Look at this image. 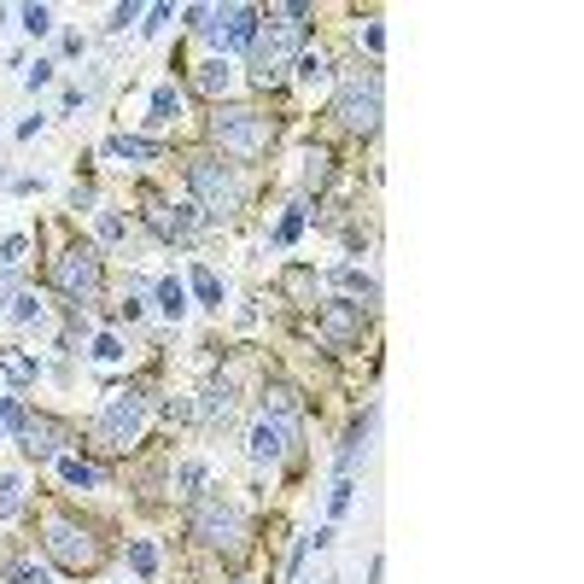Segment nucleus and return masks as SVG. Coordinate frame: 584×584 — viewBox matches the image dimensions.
<instances>
[{
    "label": "nucleus",
    "mask_w": 584,
    "mask_h": 584,
    "mask_svg": "<svg viewBox=\"0 0 584 584\" xmlns=\"http://www.w3.org/2000/svg\"><path fill=\"white\" fill-rule=\"evenodd\" d=\"M18 438H24V456H29V462H53V456H59V438H65V427H59L53 415H24Z\"/></svg>",
    "instance_id": "obj_10"
},
{
    "label": "nucleus",
    "mask_w": 584,
    "mask_h": 584,
    "mask_svg": "<svg viewBox=\"0 0 584 584\" xmlns=\"http://www.w3.org/2000/svg\"><path fill=\"white\" fill-rule=\"evenodd\" d=\"M140 427H146V398H140V386H123V391L106 398V409H99L94 445L99 450H129L140 438Z\"/></svg>",
    "instance_id": "obj_6"
},
{
    "label": "nucleus",
    "mask_w": 584,
    "mask_h": 584,
    "mask_svg": "<svg viewBox=\"0 0 584 584\" xmlns=\"http://www.w3.org/2000/svg\"><path fill=\"white\" fill-rule=\"evenodd\" d=\"M153 298H158V310H164L170 321H181V316H187V287H181L176 275H164V280H158V287H153Z\"/></svg>",
    "instance_id": "obj_16"
},
{
    "label": "nucleus",
    "mask_w": 584,
    "mask_h": 584,
    "mask_svg": "<svg viewBox=\"0 0 584 584\" xmlns=\"http://www.w3.org/2000/svg\"><path fill=\"white\" fill-rule=\"evenodd\" d=\"M123 234H129V223L117 210H106V217H99V240H123Z\"/></svg>",
    "instance_id": "obj_37"
},
{
    "label": "nucleus",
    "mask_w": 584,
    "mask_h": 584,
    "mask_svg": "<svg viewBox=\"0 0 584 584\" xmlns=\"http://www.w3.org/2000/svg\"><path fill=\"white\" fill-rule=\"evenodd\" d=\"M6 427H12V432L24 427V404H18V398H6Z\"/></svg>",
    "instance_id": "obj_40"
},
{
    "label": "nucleus",
    "mask_w": 584,
    "mask_h": 584,
    "mask_svg": "<svg viewBox=\"0 0 584 584\" xmlns=\"http://www.w3.org/2000/svg\"><path fill=\"white\" fill-rule=\"evenodd\" d=\"M321 339H328L334 351L362 345V304H351V298L328 304V310H321Z\"/></svg>",
    "instance_id": "obj_9"
},
{
    "label": "nucleus",
    "mask_w": 584,
    "mask_h": 584,
    "mask_svg": "<svg viewBox=\"0 0 584 584\" xmlns=\"http://www.w3.org/2000/svg\"><path fill=\"white\" fill-rule=\"evenodd\" d=\"M362 47H368V53H380V47H386V29L368 24V29H362Z\"/></svg>",
    "instance_id": "obj_39"
},
{
    "label": "nucleus",
    "mask_w": 584,
    "mask_h": 584,
    "mask_svg": "<svg viewBox=\"0 0 584 584\" xmlns=\"http://www.w3.org/2000/svg\"><path fill=\"white\" fill-rule=\"evenodd\" d=\"M47 280H53V292H65L70 304H94V298H99V251L94 246L59 251L53 269H47Z\"/></svg>",
    "instance_id": "obj_7"
},
{
    "label": "nucleus",
    "mask_w": 584,
    "mask_h": 584,
    "mask_svg": "<svg viewBox=\"0 0 584 584\" xmlns=\"http://www.w3.org/2000/svg\"><path fill=\"white\" fill-rule=\"evenodd\" d=\"M187 18H193L199 36H217V24H223V6H187Z\"/></svg>",
    "instance_id": "obj_31"
},
{
    "label": "nucleus",
    "mask_w": 584,
    "mask_h": 584,
    "mask_svg": "<svg viewBox=\"0 0 584 584\" xmlns=\"http://www.w3.org/2000/svg\"><path fill=\"white\" fill-rule=\"evenodd\" d=\"M170 24V6H153V12H146V24H140V29H146V36H158V29H164Z\"/></svg>",
    "instance_id": "obj_38"
},
{
    "label": "nucleus",
    "mask_w": 584,
    "mask_h": 584,
    "mask_svg": "<svg viewBox=\"0 0 584 584\" xmlns=\"http://www.w3.org/2000/svg\"><path fill=\"white\" fill-rule=\"evenodd\" d=\"M368 427H375V415H368V421H357V427L345 432V445H339V473H351V468H357L362 445H368Z\"/></svg>",
    "instance_id": "obj_20"
},
{
    "label": "nucleus",
    "mask_w": 584,
    "mask_h": 584,
    "mask_svg": "<svg viewBox=\"0 0 584 584\" xmlns=\"http://www.w3.org/2000/svg\"><path fill=\"white\" fill-rule=\"evenodd\" d=\"M18 491H24V485H18L12 473H6V479H0V520H12L18 509H24V497H18Z\"/></svg>",
    "instance_id": "obj_30"
},
{
    "label": "nucleus",
    "mask_w": 584,
    "mask_h": 584,
    "mask_svg": "<svg viewBox=\"0 0 584 584\" xmlns=\"http://www.w3.org/2000/svg\"><path fill=\"white\" fill-rule=\"evenodd\" d=\"M351 491H357L351 479H339V485L328 491V515H345V509H351Z\"/></svg>",
    "instance_id": "obj_36"
},
{
    "label": "nucleus",
    "mask_w": 584,
    "mask_h": 584,
    "mask_svg": "<svg viewBox=\"0 0 584 584\" xmlns=\"http://www.w3.org/2000/svg\"><path fill=\"white\" fill-rule=\"evenodd\" d=\"M187 532H193L199 543H217V549H240V509L223 502V497H193Z\"/></svg>",
    "instance_id": "obj_8"
},
{
    "label": "nucleus",
    "mask_w": 584,
    "mask_h": 584,
    "mask_svg": "<svg viewBox=\"0 0 584 584\" xmlns=\"http://www.w3.org/2000/svg\"><path fill=\"white\" fill-rule=\"evenodd\" d=\"M187 187H193L199 210H205L210 223H228L240 210V181H234V170H228L223 158H210V153L187 158Z\"/></svg>",
    "instance_id": "obj_3"
},
{
    "label": "nucleus",
    "mask_w": 584,
    "mask_h": 584,
    "mask_svg": "<svg viewBox=\"0 0 584 584\" xmlns=\"http://www.w3.org/2000/svg\"><path fill=\"white\" fill-rule=\"evenodd\" d=\"M42 543H47V556H53V567H65V572H94L99 561H106V543H99L83 520H70V515L47 520V538Z\"/></svg>",
    "instance_id": "obj_5"
},
{
    "label": "nucleus",
    "mask_w": 584,
    "mask_h": 584,
    "mask_svg": "<svg viewBox=\"0 0 584 584\" xmlns=\"http://www.w3.org/2000/svg\"><path fill=\"white\" fill-rule=\"evenodd\" d=\"M228 83H234V70H228V59H205V65L193 70V88L205 99H223L228 94Z\"/></svg>",
    "instance_id": "obj_14"
},
{
    "label": "nucleus",
    "mask_w": 584,
    "mask_h": 584,
    "mask_svg": "<svg viewBox=\"0 0 584 584\" xmlns=\"http://www.w3.org/2000/svg\"><path fill=\"white\" fill-rule=\"evenodd\" d=\"M24 251H29V240H24V234H6V240H0V269L24 264Z\"/></svg>",
    "instance_id": "obj_33"
},
{
    "label": "nucleus",
    "mask_w": 584,
    "mask_h": 584,
    "mask_svg": "<svg viewBox=\"0 0 584 584\" xmlns=\"http://www.w3.org/2000/svg\"><path fill=\"white\" fill-rule=\"evenodd\" d=\"M251 36H257V12H251V6H223L217 42H228V47H251Z\"/></svg>",
    "instance_id": "obj_13"
},
{
    "label": "nucleus",
    "mask_w": 584,
    "mask_h": 584,
    "mask_svg": "<svg viewBox=\"0 0 584 584\" xmlns=\"http://www.w3.org/2000/svg\"><path fill=\"white\" fill-rule=\"evenodd\" d=\"M129 567H135L140 579H153V572H158V549H153V543H129Z\"/></svg>",
    "instance_id": "obj_27"
},
{
    "label": "nucleus",
    "mask_w": 584,
    "mask_h": 584,
    "mask_svg": "<svg viewBox=\"0 0 584 584\" xmlns=\"http://www.w3.org/2000/svg\"><path fill=\"white\" fill-rule=\"evenodd\" d=\"M298 228H304V205H292L287 217H280V228H275V246H292V240H298Z\"/></svg>",
    "instance_id": "obj_32"
},
{
    "label": "nucleus",
    "mask_w": 584,
    "mask_h": 584,
    "mask_svg": "<svg viewBox=\"0 0 584 584\" xmlns=\"http://www.w3.org/2000/svg\"><path fill=\"white\" fill-rule=\"evenodd\" d=\"M0 375L24 386V380H36V357H24V351H0Z\"/></svg>",
    "instance_id": "obj_23"
},
{
    "label": "nucleus",
    "mask_w": 584,
    "mask_h": 584,
    "mask_svg": "<svg viewBox=\"0 0 584 584\" xmlns=\"http://www.w3.org/2000/svg\"><path fill=\"white\" fill-rule=\"evenodd\" d=\"M234 415V386L228 380H210L205 386V421H228Z\"/></svg>",
    "instance_id": "obj_18"
},
{
    "label": "nucleus",
    "mask_w": 584,
    "mask_h": 584,
    "mask_svg": "<svg viewBox=\"0 0 584 584\" xmlns=\"http://www.w3.org/2000/svg\"><path fill=\"white\" fill-rule=\"evenodd\" d=\"M199 485H205V462H181V468H176V491H181V497H199Z\"/></svg>",
    "instance_id": "obj_26"
},
{
    "label": "nucleus",
    "mask_w": 584,
    "mask_h": 584,
    "mask_svg": "<svg viewBox=\"0 0 584 584\" xmlns=\"http://www.w3.org/2000/svg\"><path fill=\"white\" fill-rule=\"evenodd\" d=\"M146 223H153L164 240H193V217L176 210V205H164V199H146Z\"/></svg>",
    "instance_id": "obj_12"
},
{
    "label": "nucleus",
    "mask_w": 584,
    "mask_h": 584,
    "mask_svg": "<svg viewBox=\"0 0 584 584\" xmlns=\"http://www.w3.org/2000/svg\"><path fill=\"white\" fill-rule=\"evenodd\" d=\"M88 357H94V362H123V345H117V334H99Z\"/></svg>",
    "instance_id": "obj_35"
},
{
    "label": "nucleus",
    "mask_w": 584,
    "mask_h": 584,
    "mask_svg": "<svg viewBox=\"0 0 584 584\" xmlns=\"http://www.w3.org/2000/svg\"><path fill=\"white\" fill-rule=\"evenodd\" d=\"M12 321H18V328H36V321H42V298L18 292V298H12Z\"/></svg>",
    "instance_id": "obj_28"
},
{
    "label": "nucleus",
    "mask_w": 584,
    "mask_h": 584,
    "mask_svg": "<svg viewBox=\"0 0 584 584\" xmlns=\"http://www.w3.org/2000/svg\"><path fill=\"white\" fill-rule=\"evenodd\" d=\"M292 70H298V83H304V88H321L334 65H328V53H298V59H292Z\"/></svg>",
    "instance_id": "obj_21"
},
{
    "label": "nucleus",
    "mask_w": 584,
    "mask_h": 584,
    "mask_svg": "<svg viewBox=\"0 0 584 584\" xmlns=\"http://www.w3.org/2000/svg\"><path fill=\"white\" fill-rule=\"evenodd\" d=\"M59 479H65V485H94L99 468H94V462H83V456H65V462H59Z\"/></svg>",
    "instance_id": "obj_24"
},
{
    "label": "nucleus",
    "mask_w": 584,
    "mask_h": 584,
    "mask_svg": "<svg viewBox=\"0 0 584 584\" xmlns=\"http://www.w3.org/2000/svg\"><path fill=\"white\" fill-rule=\"evenodd\" d=\"M176 112H181L176 83H158V88H153V117H146V123H153V129H170V123H176Z\"/></svg>",
    "instance_id": "obj_17"
},
{
    "label": "nucleus",
    "mask_w": 584,
    "mask_h": 584,
    "mask_svg": "<svg viewBox=\"0 0 584 584\" xmlns=\"http://www.w3.org/2000/svg\"><path fill=\"white\" fill-rule=\"evenodd\" d=\"M251 462H280V456H287V450H292V421H257V427H251Z\"/></svg>",
    "instance_id": "obj_11"
},
{
    "label": "nucleus",
    "mask_w": 584,
    "mask_h": 584,
    "mask_svg": "<svg viewBox=\"0 0 584 584\" xmlns=\"http://www.w3.org/2000/svg\"><path fill=\"white\" fill-rule=\"evenodd\" d=\"M106 153H117V158H158L164 146H158V140H140V135H112V140H106Z\"/></svg>",
    "instance_id": "obj_19"
},
{
    "label": "nucleus",
    "mask_w": 584,
    "mask_h": 584,
    "mask_svg": "<svg viewBox=\"0 0 584 584\" xmlns=\"http://www.w3.org/2000/svg\"><path fill=\"white\" fill-rule=\"evenodd\" d=\"M304 18H310V6L292 0V6L269 12V24H257V36H251V83L257 88L287 76V65L298 59V47H304Z\"/></svg>",
    "instance_id": "obj_1"
},
{
    "label": "nucleus",
    "mask_w": 584,
    "mask_h": 584,
    "mask_svg": "<svg viewBox=\"0 0 584 584\" xmlns=\"http://www.w3.org/2000/svg\"><path fill=\"white\" fill-rule=\"evenodd\" d=\"M339 287H345V292H362V298H380L375 275H362V269H339Z\"/></svg>",
    "instance_id": "obj_29"
},
{
    "label": "nucleus",
    "mask_w": 584,
    "mask_h": 584,
    "mask_svg": "<svg viewBox=\"0 0 584 584\" xmlns=\"http://www.w3.org/2000/svg\"><path fill=\"white\" fill-rule=\"evenodd\" d=\"M18 24H24L29 36H42V29H53V12H47V6H24V12H18Z\"/></svg>",
    "instance_id": "obj_34"
},
{
    "label": "nucleus",
    "mask_w": 584,
    "mask_h": 584,
    "mask_svg": "<svg viewBox=\"0 0 584 584\" xmlns=\"http://www.w3.org/2000/svg\"><path fill=\"white\" fill-rule=\"evenodd\" d=\"M334 117L351 129V135H375L380 129V70H345L334 94Z\"/></svg>",
    "instance_id": "obj_4"
},
{
    "label": "nucleus",
    "mask_w": 584,
    "mask_h": 584,
    "mask_svg": "<svg viewBox=\"0 0 584 584\" xmlns=\"http://www.w3.org/2000/svg\"><path fill=\"white\" fill-rule=\"evenodd\" d=\"M193 292H199V304H210V310H223V280L210 275V269H193Z\"/></svg>",
    "instance_id": "obj_25"
},
{
    "label": "nucleus",
    "mask_w": 584,
    "mask_h": 584,
    "mask_svg": "<svg viewBox=\"0 0 584 584\" xmlns=\"http://www.w3.org/2000/svg\"><path fill=\"white\" fill-rule=\"evenodd\" d=\"M328 181H334V153L328 146H310L304 153V193H321Z\"/></svg>",
    "instance_id": "obj_15"
},
{
    "label": "nucleus",
    "mask_w": 584,
    "mask_h": 584,
    "mask_svg": "<svg viewBox=\"0 0 584 584\" xmlns=\"http://www.w3.org/2000/svg\"><path fill=\"white\" fill-rule=\"evenodd\" d=\"M210 140H217L228 158H264L269 146H275V117L251 112V106H217Z\"/></svg>",
    "instance_id": "obj_2"
},
{
    "label": "nucleus",
    "mask_w": 584,
    "mask_h": 584,
    "mask_svg": "<svg viewBox=\"0 0 584 584\" xmlns=\"http://www.w3.org/2000/svg\"><path fill=\"white\" fill-rule=\"evenodd\" d=\"M292 409H298L292 386H269V391H264V415H269V421H292Z\"/></svg>",
    "instance_id": "obj_22"
}]
</instances>
